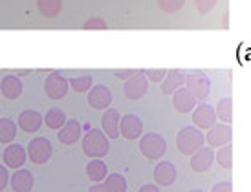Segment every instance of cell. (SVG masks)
I'll return each instance as SVG.
<instances>
[{"mask_svg":"<svg viewBox=\"0 0 251 192\" xmlns=\"http://www.w3.org/2000/svg\"><path fill=\"white\" fill-rule=\"evenodd\" d=\"M211 192H233V185L229 181H218L211 187Z\"/></svg>","mask_w":251,"mask_h":192,"instance_id":"obj_35","label":"cell"},{"mask_svg":"<svg viewBox=\"0 0 251 192\" xmlns=\"http://www.w3.org/2000/svg\"><path fill=\"white\" fill-rule=\"evenodd\" d=\"M185 84V72L181 70H167V75L161 82V94L163 96H173L176 90Z\"/></svg>","mask_w":251,"mask_h":192,"instance_id":"obj_20","label":"cell"},{"mask_svg":"<svg viewBox=\"0 0 251 192\" xmlns=\"http://www.w3.org/2000/svg\"><path fill=\"white\" fill-rule=\"evenodd\" d=\"M28 73H31V72H29V70H19V72H17V75H19V77H22V75H28Z\"/></svg>","mask_w":251,"mask_h":192,"instance_id":"obj_39","label":"cell"},{"mask_svg":"<svg viewBox=\"0 0 251 192\" xmlns=\"http://www.w3.org/2000/svg\"><path fill=\"white\" fill-rule=\"evenodd\" d=\"M216 117L222 121V123L229 124L233 121V99L231 97H224L216 103Z\"/></svg>","mask_w":251,"mask_h":192,"instance_id":"obj_26","label":"cell"},{"mask_svg":"<svg viewBox=\"0 0 251 192\" xmlns=\"http://www.w3.org/2000/svg\"><path fill=\"white\" fill-rule=\"evenodd\" d=\"M105 187L110 192H126V179L121 174H108L105 178Z\"/></svg>","mask_w":251,"mask_h":192,"instance_id":"obj_29","label":"cell"},{"mask_svg":"<svg viewBox=\"0 0 251 192\" xmlns=\"http://www.w3.org/2000/svg\"><path fill=\"white\" fill-rule=\"evenodd\" d=\"M110 150V143H108V136L101 128H92L86 132L83 137V152L84 156L92 159H103Z\"/></svg>","mask_w":251,"mask_h":192,"instance_id":"obj_2","label":"cell"},{"mask_svg":"<svg viewBox=\"0 0 251 192\" xmlns=\"http://www.w3.org/2000/svg\"><path fill=\"white\" fill-rule=\"evenodd\" d=\"M106 22L101 17H90L88 21L83 24V29H106Z\"/></svg>","mask_w":251,"mask_h":192,"instance_id":"obj_32","label":"cell"},{"mask_svg":"<svg viewBox=\"0 0 251 192\" xmlns=\"http://www.w3.org/2000/svg\"><path fill=\"white\" fill-rule=\"evenodd\" d=\"M185 88L196 97V101H207V97L211 94V81L209 77L205 75L200 70H195V72H189L185 75Z\"/></svg>","mask_w":251,"mask_h":192,"instance_id":"obj_4","label":"cell"},{"mask_svg":"<svg viewBox=\"0 0 251 192\" xmlns=\"http://www.w3.org/2000/svg\"><path fill=\"white\" fill-rule=\"evenodd\" d=\"M88 104L94 110H106L110 108L112 104V92L108 86L105 84H98V86H92L88 92Z\"/></svg>","mask_w":251,"mask_h":192,"instance_id":"obj_10","label":"cell"},{"mask_svg":"<svg viewBox=\"0 0 251 192\" xmlns=\"http://www.w3.org/2000/svg\"><path fill=\"white\" fill-rule=\"evenodd\" d=\"M145 75L151 82H163V79H165V75H167V70H163V68L147 70Z\"/></svg>","mask_w":251,"mask_h":192,"instance_id":"obj_31","label":"cell"},{"mask_svg":"<svg viewBox=\"0 0 251 192\" xmlns=\"http://www.w3.org/2000/svg\"><path fill=\"white\" fill-rule=\"evenodd\" d=\"M178 170L171 161H160L154 167V181L158 187H171L176 181Z\"/></svg>","mask_w":251,"mask_h":192,"instance_id":"obj_14","label":"cell"},{"mask_svg":"<svg viewBox=\"0 0 251 192\" xmlns=\"http://www.w3.org/2000/svg\"><path fill=\"white\" fill-rule=\"evenodd\" d=\"M81 134H83L81 123L75 121V119H68L63 128L57 132V139H59V143L63 144H75L81 139Z\"/></svg>","mask_w":251,"mask_h":192,"instance_id":"obj_19","label":"cell"},{"mask_svg":"<svg viewBox=\"0 0 251 192\" xmlns=\"http://www.w3.org/2000/svg\"><path fill=\"white\" fill-rule=\"evenodd\" d=\"M86 176H88V179H92L94 183H101V181H105V178L108 176L106 163L99 158L88 161V163H86Z\"/></svg>","mask_w":251,"mask_h":192,"instance_id":"obj_22","label":"cell"},{"mask_svg":"<svg viewBox=\"0 0 251 192\" xmlns=\"http://www.w3.org/2000/svg\"><path fill=\"white\" fill-rule=\"evenodd\" d=\"M216 110L209 104H198L195 110H193V124L198 126L200 130H209L211 126L216 124Z\"/></svg>","mask_w":251,"mask_h":192,"instance_id":"obj_8","label":"cell"},{"mask_svg":"<svg viewBox=\"0 0 251 192\" xmlns=\"http://www.w3.org/2000/svg\"><path fill=\"white\" fill-rule=\"evenodd\" d=\"M215 161L222 168H231L233 167V144L227 143L224 144V146H220L215 154Z\"/></svg>","mask_w":251,"mask_h":192,"instance_id":"obj_27","label":"cell"},{"mask_svg":"<svg viewBox=\"0 0 251 192\" xmlns=\"http://www.w3.org/2000/svg\"><path fill=\"white\" fill-rule=\"evenodd\" d=\"M119 132L125 139L134 141V139L143 136V123L136 114H126L119 121Z\"/></svg>","mask_w":251,"mask_h":192,"instance_id":"obj_9","label":"cell"},{"mask_svg":"<svg viewBox=\"0 0 251 192\" xmlns=\"http://www.w3.org/2000/svg\"><path fill=\"white\" fill-rule=\"evenodd\" d=\"M26 159H28V150L19 143H11L4 150V163H6L7 168H13V170L22 168Z\"/></svg>","mask_w":251,"mask_h":192,"instance_id":"obj_15","label":"cell"},{"mask_svg":"<svg viewBox=\"0 0 251 192\" xmlns=\"http://www.w3.org/2000/svg\"><path fill=\"white\" fill-rule=\"evenodd\" d=\"M28 158L33 165H44L48 163L51 154H53V146L46 137H35L28 143Z\"/></svg>","mask_w":251,"mask_h":192,"instance_id":"obj_5","label":"cell"},{"mask_svg":"<svg viewBox=\"0 0 251 192\" xmlns=\"http://www.w3.org/2000/svg\"><path fill=\"white\" fill-rule=\"evenodd\" d=\"M119 121H121V116L116 108H106L103 117H101V130L105 132L108 139H118L119 137Z\"/></svg>","mask_w":251,"mask_h":192,"instance_id":"obj_18","label":"cell"},{"mask_svg":"<svg viewBox=\"0 0 251 192\" xmlns=\"http://www.w3.org/2000/svg\"><path fill=\"white\" fill-rule=\"evenodd\" d=\"M215 163V152L211 148L209 144L207 146H202L198 152H195L193 156H191V168L198 174H203V172H207L213 167Z\"/></svg>","mask_w":251,"mask_h":192,"instance_id":"obj_13","label":"cell"},{"mask_svg":"<svg viewBox=\"0 0 251 192\" xmlns=\"http://www.w3.org/2000/svg\"><path fill=\"white\" fill-rule=\"evenodd\" d=\"M42 123H44V116H41L37 110H24L21 112V116L17 119V124L22 132L26 134H35V132L41 130Z\"/></svg>","mask_w":251,"mask_h":192,"instance_id":"obj_11","label":"cell"},{"mask_svg":"<svg viewBox=\"0 0 251 192\" xmlns=\"http://www.w3.org/2000/svg\"><path fill=\"white\" fill-rule=\"evenodd\" d=\"M70 81V88L74 90V92H77V94H84V92H90L92 88V75H88V73H84V75H75L72 77V79H68Z\"/></svg>","mask_w":251,"mask_h":192,"instance_id":"obj_28","label":"cell"},{"mask_svg":"<svg viewBox=\"0 0 251 192\" xmlns=\"http://www.w3.org/2000/svg\"><path fill=\"white\" fill-rule=\"evenodd\" d=\"M196 97L187 88H178L173 94V106L178 114H189L196 108Z\"/></svg>","mask_w":251,"mask_h":192,"instance_id":"obj_16","label":"cell"},{"mask_svg":"<svg viewBox=\"0 0 251 192\" xmlns=\"http://www.w3.org/2000/svg\"><path fill=\"white\" fill-rule=\"evenodd\" d=\"M138 192H160V187L158 185H151V183H147V185H143Z\"/></svg>","mask_w":251,"mask_h":192,"instance_id":"obj_38","label":"cell"},{"mask_svg":"<svg viewBox=\"0 0 251 192\" xmlns=\"http://www.w3.org/2000/svg\"><path fill=\"white\" fill-rule=\"evenodd\" d=\"M156 2L163 13H178L185 4V0H156Z\"/></svg>","mask_w":251,"mask_h":192,"instance_id":"obj_30","label":"cell"},{"mask_svg":"<svg viewBox=\"0 0 251 192\" xmlns=\"http://www.w3.org/2000/svg\"><path fill=\"white\" fill-rule=\"evenodd\" d=\"M136 73H138V70H132V68H128V70H116V72H114V75L118 77V79H123V81L130 79V77L136 75Z\"/></svg>","mask_w":251,"mask_h":192,"instance_id":"obj_36","label":"cell"},{"mask_svg":"<svg viewBox=\"0 0 251 192\" xmlns=\"http://www.w3.org/2000/svg\"><path fill=\"white\" fill-rule=\"evenodd\" d=\"M147 90H149V79H147L145 72H140V70H138L136 75H132L130 79H126L125 81L123 94H125L126 99L138 101V99H141V97L145 96Z\"/></svg>","mask_w":251,"mask_h":192,"instance_id":"obj_7","label":"cell"},{"mask_svg":"<svg viewBox=\"0 0 251 192\" xmlns=\"http://www.w3.org/2000/svg\"><path fill=\"white\" fill-rule=\"evenodd\" d=\"M140 150L147 159L151 161H158L165 156L167 152V141L161 134L156 132H149L140 137Z\"/></svg>","mask_w":251,"mask_h":192,"instance_id":"obj_3","label":"cell"},{"mask_svg":"<svg viewBox=\"0 0 251 192\" xmlns=\"http://www.w3.org/2000/svg\"><path fill=\"white\" fill-rule=\"evenodd\" d=\"M37 9L44 19H55L63 11V0H37Z\"/></svg>","mask_w":251,"mask_h":192,"instance_id":"obj_23","label":"cell"},{"mask_svg":"<svg viewBox=\"0 0 251 192\" xmlns=\"http://www.w3.org/2000/svg\"><path fill=\"white\" fill-rule=\"evenodd\" d=\"M189 192H205V191H202V189H193V191H189Z\"/></svg>","mask_w":251,"mask_h":192,"instance_id":"obj_40","label":"cell"},{"mask_svg":"<svg viewBox=\"0 0 251 192\" xmlns=\"http://www.w3.org/2000/svg\"><path fill=\"white\" fill-rule=\"evenodd\" d=\"M88 192H110V191L105 187V183H96V185H92L88 189Z\"/></svg>","mask_w":251,"mask_h":192,"instance_id":"obj_37","label":"cell"},{"mask_svg":"<svg viewBox=\"0 0 251 192\" xmlns=\"http://www.w3.org/2000/svg\"><path fill=\"white\" fill-rule=\"evenodd\" d=\"M33 183H35L33 174L26 168H17L15 174H11V178H9V185L13 192H31Z\"/></svg>","mask_w":251,"mask_h":192,"instance_id":"obj_17","label":"cell"},{"mask_svg":"<svg viewBox=\"0 0 251 192\" xmlns=\"http://www.w3.org/2000/svg\"><path fill=\"white\" fill-rule=\"evenodd\" d=\"M68 121V117L64 114L61 108H51L46 112V116H44V123L48 126L50 130H61L64 124Z\"/></svg>","mask_w":251,"mask_h":192,"instance_id":"obj_24","label":"cell"},{"mask_svg":"<svg viewBox=\"0 0 251 192\" xmlns=\"http://www.w3.org/2000/svg\"><path fill=\"white\" fill-rule=\"evenodd\" d=\"M0 94L6 97V99H19L22 96V82L19 79V75H6L0 81Z\"/></svg>","mask_w":251,"mask_h":192,"instance_id":"obj_21","label":"cell"},{"mask_svg":"<svg viewBox=\"0 0 251 192\" xmlns=\"http://www.w3.org/2000/svg\"><path fill=\"white\" fill-rule=\"evenodd\" d=\"M9 172H7V167H2L0 165V192L6 191V187L9 185Z\"/></svg>","mask_w":251,"mask_h":192,"instance_id":"obj_34","label":"cell"},{"mask_svg":"<svg viewBox=\"0 0 251 192\" xmlns=\"http://www.w3.org/2000/svg\"><path fill=\"white\" fill-rule=\"evenodd\" d=\"M17 126L19 124L11 121V119H0V143L2 144H9L17 137Z\"/></svg>","mask_w":251,"mask_h":192,"instance_id":"obj_25","label":"cell"},{"mask_svg":"<svg viewBox=\"0 0 251 192\" xmlns=\"http://www.w3.org/2000/svg\"><path fill=\"white\" fill-rule=\"evenodd\" d=\"M231 139H233V130H231L229 124L220 123V124L211 126L209 130H207V144H209L211 148H213V146L220 148L224 144L231 143Z\"/></svg>","mask_w":251,"mask_h":192,"instance_id":"obj_12","label":"cell"},{"mask_svg":"<svg viewBox=\"0 0 251 192\" xmlns=\"http://www.w3.org/2000/svg\"><path fill=\"white\" fill-rule=\"evenodd\" d=\"M215 4H216V0H195V6H196V9L200 11L202 15H207L215 7Z\"/></svg>","mask_w":251,"mask_h":192,"instance_id":"obj_33","label":"cell"},{"mask_svg":"<svg viewBox=\"0 0 251 192\" xmlns=\"http://www.w3.org/2000/svg\"><path fill=\"white\" fill-rule=\"evenodd\" d=\"M205 143V136L198 126H183L178 136H176V148L183 154V156H193L195 152H198Z\"/></svg>","mask_w":251,"mask_h":192,"instance_id":"obj_1","label":"cell"},{"mask_svg":"<svg viewBox=\"0 0 251 192\" xmlns=\"http://www.w3.org/2000/svg\"><path fill=\"white\" fill-rule=\"evenodd\" d=\"M68 90H70V81L64 75H61L59 72L50 73V75L46 77V81H44V92H46V96H48L50 99H53V101H59V99L66 97Z\"/></svg>","mask_w":251,"mask_h":192,"instance_id":"obj_6","label":"cell"}]
</instances>
